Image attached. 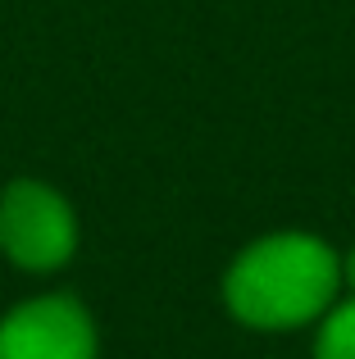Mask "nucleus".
<instances>
[{
    "mask_svg": "<svg viewBox=\"0 0 355 359\" xmlns=\"http://www.w3.org/2000/svg\"><path fill=\"white\" fill-rule=\"evenodd\" d=\"M342 287V259L319 237L278 232L237 255L223 296L250 327H301L333 305Z\"/></svg>",
    "mask_w": 355,
    "mask_h": 359,
    "instance_id": "obj_1",
    "label": "nucleus"
},
{
    "mask_svg": "<svg viewBox=\"0 0 355 359\" xmlns=\"http://www.w3.org/2000/svg\"><path fill=\"white\" fill-rule=\"evenodd\" d=\"M78 245V223L64 196H55L41 182H9L0 196V250L18 264V269H60Z\"/></svg>",
    "mask_w": 355,
    "mask_h": 359,
    "instance_id": "obj_2",
    "label": "nucleus"
},
{
    "mask_svg": "<svg viewBox=\"0 0 355 359\" xmlns=\"http://www.w3.org/2000/svg\"><path fill=\"white\" fill-rule=\"evenodd\" d=\"M0 359H96V327L69 296L27 300L0 323Z\"/></svg>",
    "mask_w": 355,
    "mask_h": 359,
    "instance_id": "obj_3",
    "label": "nucleus"
},
{
    "mask_svg": "<svg viewBox=\"0 0 355 359\" xmlns=\"http://www.w3.org/2000/svg\"><path fill=\"white\" fill-rule=\"evenodd\" d=\"M319 359H355V296L323 318Z\"/></svg>",
    "mask_w": 355,
    "mask_h": 359,
    "instance_id": "obj_4",
    "label": "nucleus"
},
{
    "mask_svg": "<svg viewBox=\"0 0 355 359\" xmlns=\"http://www.w3.org/2000/svg\"><path fill=\"white\" fill-rule=\"evenodd\" d=\"M342 282H347V287L355 291V250L347 255V259H342Z\"/></svg>",
    "mask_w": 355,
    "mask_h": 359,
    "instance_id": "obj_5",
    "label": "nucleus"
}]
</instances>
